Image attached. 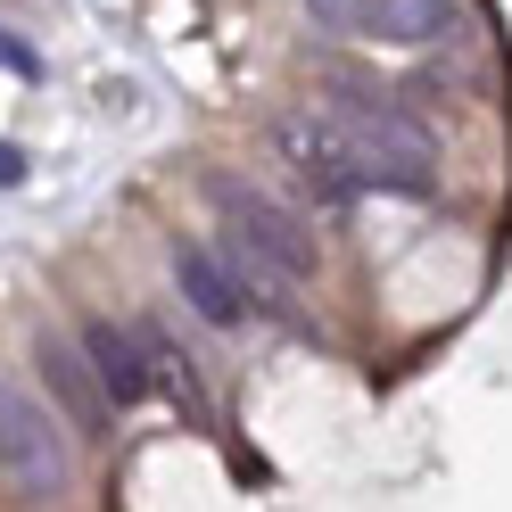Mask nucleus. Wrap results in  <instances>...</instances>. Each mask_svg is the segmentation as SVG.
Masks as SVG:
<instances>
[{
    "label": "nucleus",
    "mask_w": 512,
    "mask_h": 512,
    "mask_svg": "<svg viewBox=\"0 0 512 512\" xmlns=\"http://www.w3.org/2000/svg\"><path fill=\"white\" fill-rule=\"evenodd\" d=\"M273 149L323 190V199H356V190H405L422 199L438 149L430 133L389 100H331V108H281L273 116Z\"/></svg>",
    "instance_id": "nucleus-1"
},
{
    "label": "nucleus",
    "mask_w": 512,
    "mask_h": 512,
    "mask_svg": "<svg viewBox=\"0 0 512 512\" xmlns=\"http://www.w3.org/2000/svg\"><path fill=\"white\" fill-rule=\"evenodd\" d=\"M0 471H9L17 496H58V488L75 479L67 438H58L50 405H34L17 380H0Z\"/></svg>",
    "instance_id": "nucleus-2"
},
{
    "label": "nucleus",
    "mask_w": 512,
    "mask_h": 512,
    "mask_svg": "<svg viewBox=\"0 0 512 512\" xmlns=\"http://www.w3.org/2000/svg\"><path fill=\"white\" fill-rule=\"evenodd\" d=\"M207 207L223 215V232H240V240H256L265 256H281L298 281L314 273V232H306V215L298 207H281L265 182H240V174H207Z\"/></svg>",
    "instance_id": "nucleus-3"
},
{
    "label": "nucleus",
    "mask_w": 512,
    "mask_h": 512,
    "mask_svg": "<svg viewBox=\"0 0 512 512\" xmlns=\"http://www.w3.org/2000/svg\"><path fill=\"white\" fill-rule=\"evenodd\" d=\"M34 364H42V380H50L58 413L75 422V438H108V422H116V397H108V380L91 372L83 339H58V331H42V339H34Z\"/></svg>",
    "instance_id": "nucleus-4"
},
{
    "label": "nucleus",
    "mask_w": 512,
    "mask_h": 512,
    "mask_svg": "<svg viewBox=\"0 0 512 512\" xmlns=\"http://www.w3.org/2000/svg\"><path fill=\"white\" fill-rule=\"evenodd\" d=\"M463 34H471L463 0H364V42L430 50V42H463Z\"/></svg>",
    "instance_id": "nucleus-5"
},
{
    "label": "nucleus",
    "mask_w": 512,
    "mask_h": 512,
    "mask_svg": "<svg viewBox=\"0 0 512 512\" xmlns=\"http://www.w3.org/2000/svg\"><path fill=\"white\" fill-rule=\"evenodd\" d=\"M174 290L190 298V314H207V323H240V273H232V256L207 248V240H174Z\"/></svg>",
    "instance_id": "nucleus-6"
},
{
    "label": "nucleus",
    "mask_w": 512,
    "mask_h": 512,
    "mask_svg": "<svg viewBox=\"0 0 512 512\" xmlns=\"http://www.w3.org/2000/svg\"><path fill=\"white\" fill-rule=\"evenodd\" d=\"M83 356H91V372L108 380V397H116V405H141V397H149V380H157L141 331L108 323V314H100V323H83Z\"/></svg>",
    "instance_id": "nucleus-7"
},
{
    "label": "nucleus",
    "mask_w": 512,
    "mask_h": 512,
    "mask_svg": "<svg viewBox=\"0 0 512 512\" xmlns=\"http://www.w3.org/2000/svg\"><path fill=\"white\" fill-rule=\"evenodd\" d=\"M306 25L331 42H364V0H306Z\"/></svg>",
    "instance_id": "nucleus-8"
},
{
    "label": "nucleus",
    "mask_w": 512,
    "mask_h": 512,
    "mask_svg": "<svg viewBox=\"0 0 512 512\" xmlns=\"http://www.w3.org/2000/svg\"><path fill=\"white\" fill-rule=\"evenodd\" d=\"M0 67H9V75H25V83H34V75H42V58H34V50H25V42L9 34V25H0Z\"/></svg>",
    "instance_id": "nucleus-9"
},
{
    "label": "nucleus",
    "mask_w": 512,
    "mask_h": 512,
    "mask_svg": "<svg viewBox=\"0 0 512 512\" xmlns=\"http://www.w3.org/2000/svg\"><path fill=\"white\" fill-rule=\"evenodd\" d=\"M17 182H25V149L0 141V190H17Z\"/></svg>",
    "instance_id": "nucleus-10"
}]
</instances>
